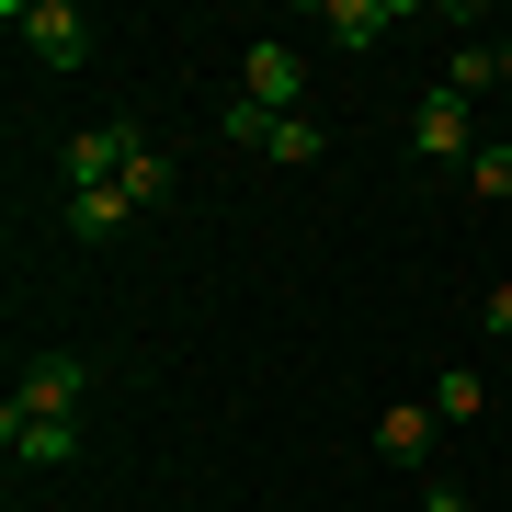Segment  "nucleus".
<instances>
[{"instance_id": "obj_12", "label": "nucleus", "mask_w": 512, "mask_h": 512, "mask_svg": "<svg viewBox=\"0 0 512 512\" xmlns=\"http://www.w3.org/2000/svg\"><path fill=\"white\" fill-rule=\"evenodd\" d=\"M274 126H285V114H262V103H239V92L217 103V137L228 148H274Z\"/></svg>"}, {"instance_id": "obj_9", "label": "nucleus", "mask_w": 512, "mask_h": 512, "mask_svg": "<svg viewBox=\"0 0 512 512\" xmlns=\"http://www.w3.org/2000/svg\"><path fill=\"white\" fill-rule=\"evenodd\" d=\"M126 228H137L126 183H80V194H69V239H126Z\"/></svg>"}, {"instance_id": "obj_11", "label": "nucleus", "mask_w": 512, "mask_h": 512, "mask_svg": "<svg viewBox=\"0 0 512 512\" xmlns=\"http://www.w3.org/2000/svg\"><path fill=\"white\" fill-rule=\"evenodd\" d=\"M262 160H285V171H308V160H330V126H308V114H285L274 126V148Z\"/></svg>"}, {"instance_id": "obj_17", "label": "nucleus", "mask_w": 512, "mask_h": 512, "mask_svg": "<svg viewBox=\"0 0 512 512\" xmlns=\"http://www.w3.org/2000/svg\"><path fill=\"white\" fill-rule=\"evenodd\" d=\"M490 92H512V35H501V46H490Z\"/></svg>"}, {"instance_id": "obj_7", "label": "nucleus", "mask_w": 512, "mask_h": 512, "mask_svg": "<svg viewBox=\"0 0 512 512\" xmlns=\"http://www.w3.org/2000/svg\"><path fill=\"white\" fill-rule=\"evenodd\" d=\"M171 183H183V171H171V148L148 137V126H126V205L148 217V205H171Z\"/></svg>"}, {"instance_id": "obj_6", "label": "nucleus", "mask_w": 512, "mask_h": 512, "mask_svg": "<svg viewBox=\"0 0 512 512\" xmlns=\"http://www.w3.org/2000/svg\"><path fill=\"white\" fill-rule=\"evenodd\" d=\"M0 444H12V467H69V456H80V421H35V410H0Z\"/></svg>"}, {"instance_id": "obj_15", "label": "nucleus", "mask_w": 512, "mask_h": 512, "mask_svg": "<svg viewBox=\"0 0 512 512\" xmlns=\"http://www.w3.org/2000/svg\"><path fill=\"white\" fill-rule=\"evenodd\" d=\"M421 512H478V501H467V478H421Z\"/></svg>"}, {"instance_id": "obj_14", "label": "nucleus", "mask_w": 512, "mask_h": 512, "mask_svg": "<svg viewBox=\"0 0 512 512\" xmlns=\"http://www.w3.org/2000/svg\"><path fill=\"white\" fill-rule=\"evenodd\" d=\"M444 92H456V103L490 92V46H456V57H444Z\"/></svg>"}, {"instance_id": "obj_10", "label": "nucleus", "mask_w": 512, "mask_h": 512, "mask_svg": "<svg viewBox=\"0 0 512 512\" xmlns=\"http://www.w3.org/2000/svg\"><path fill=\"white\" fill-rule=\"evenodd\" d=\"M478 410H490V376H478V365H444L433 376V421H478Z\"/></svg>"}, {"instance_id": "obj_16", "label": "nucleus", "mask_w": 512, "mask_h": 512, "mask_svg": "<svg viewBox=\"0 0 512 512\" xmlns=\"http://www.w3.org/2000/svg\"><path fill=\"white\" fill-rule=\"evenodd\" d=\"M478 330H490V342H512V285H490V296H478Z\"/></svg>"}, {"instance_id": "obj_4", "label": "nucleus", "mask_w": 512, "mask_h": 512, "mask_svg": "<svg viewBox=\"0 0 512 512\" xmlns=\"http://www.w3.org/2000/svg\"><path fill=\"white\" fill-rule=\"evenodd\" d=\"M239 103H262V114H308V57H296L285 35H262L251 57H239Z\"/></svg>"}, {"instance_id": "obj_2", "label": "nucleus", "mask_w": 512, "mask_h": 512, "mask_svg": "<svg viewBox=\"0 0 512 512\" xmlns=\"http://www.w3.org/2000/svg\"><path fill=\"white\" fill-rule=\"evenodd\" d=\"M0 23L23 35L35 69H80V57H92V12H80V0H12Z\"/></svg>"}, {"instance_id": "obj_1", "label": "nucleus", "mask_w": 512, "mask_h": 512, "mask_svg": "<svg viewBox=\"0 0 512 512\" xmlns=\"http://www.w3.org/2000/svg\"><path fill=\"white\" fill-rule=\"evenodd\" d=\"M80 399H92V353H80V342H46V353H23V376H12V399H0V410L80 421Z\"/></svg>"}, {"instance_id": "obj_3", "label": "nucleus", "mask_w": 512, "mask_h": 512, "mask_svg": "<svg viewBox=\"0 0 512 512\" xmlns=\"http://www.w3.org/2000/svg\"><path fill=\"white\" fill-rule=\"evenodd\" d=\"M478 148H490V137H478V103H456L433 80V92L410 103V160H478Z\"/></svg>"}, {"instance_id": "obj_13", "label": "nucleus", "mask_w": 512, "mask_h": 512, "mask_svg": "<svg viewBox=\"0 0 512 512\" xmlns=\"http://www.w3.org/2000/svg\"><path fill=\"white\" fill-rule=\"evenodd\" d=\"M467 183H478V205H512V137L478 148V160H467Z\"/></svg>"}, {"instance_id": "obj_8", "label": "nucleus", "mask_w": 512, "mask_h": 512, "mask_svg": "<svg viewBox=\"0 0 512 512\" xmlns=\"http://www.w3.org/2000/svg\"><path fill=\"white\" fill-rule=\"evenodd\" d=\"M319 35L330 46H387L399 35V0H319Z\"/></svg>"}, {"instance_id": "obj_5", "label": "nucleus", "mask_w": 512, "mask_h": 512, "mask_svg": "<svg viewBox=\"0 0 512 512\" xmlns=\"http://www.w3.org/2000/svg\"><path fill=\"white\" fill-rule=\"evenodd\" d=\"M433 433H444L433 399H387V410H376V456H387V467H433Z\"/></svg>"}]
</instances>
